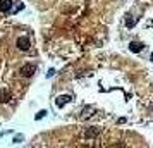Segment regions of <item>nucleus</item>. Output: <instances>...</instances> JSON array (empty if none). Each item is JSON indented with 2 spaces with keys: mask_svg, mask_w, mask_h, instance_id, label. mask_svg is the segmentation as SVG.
I'll list each match as a JSON object with an SVG mask.
<instances>
[{
  "mask_svg": "<svg viewBox=\"0 0 153 148\" xmlns=\"http://www.w3.org/2000/svg\"><path fill=\"white\" fill-rule=\"evenodd\" d=\"M53 74H55V69H50L48 73H47V78H52Z\"/></svg>",
  "mask_w": 153,
  "mask_h": 148,
  "instance_id": "9b49d317",
  "label": "nucleus"
},
{
  "mask_svg": "<svg viewBox=\"0 0 153 148\" xmlns=\"http://www.w3.org/2000/svg\"><path fill=\"white\" fill-rule=\"evenodd\" d=\"M17 48L23 50V52H26V50H29V47H31V41H29V38L28 36H19L16 41Z\"/></svg>",
  "mask_w": 153,
  "mask_h": 148,
  "instance_id": "f257e3e1",
  "label": "nucleus"
},
{
  "mask_svg": "<svg viewBox=\"0 0 153 148\" xmlns=\"http://www.w3.org/2000/svg\"><path fill=\"white\" fill-rule=\"evenodd\" d=\"M12 9V0H0V12H9Z\"/></svg>",
  "mask_w": 153,
  "mask_h": 148,
  "instance_id": "20e7f679",
  "label": "nucleus"
},
{
  "mask_svg": "<svg viewBox=\"0 0 153 148\" xmlns=\"http://www.w3.org/2000/svg\"><path fill=\"white\" fill-rule=\"evenodd\" d=\"M98 133H100V129H98V127H93V129H89V131L86 133V138H93V136H97Z\"/></svg>",
  "mask_w": 153,
  "mask_h": 148,
  "instance_id": "423d86ee",
  "label": "nucleus"
},
{
  "mask_svg": "<svg viewBox=\"0 0 153 148\" xmlns=\"http://www.w3.org/2000/svg\"><path fill=\"white\" fill-rule=\"evenodd\" d=\"M23 140H24V136H23V134H16V138H14V143H21Z\"/></svg>",
  "mask_w": 153,
  "mask_h": 148,
  "instance_id": "1a4fd4ad",
  "label": "nucleus"
},
{
  "mask_svg": "<svg viewBox=\"0 0 153 148\" xmlns=\"http://www.w3.org/2000/svg\"><path fill=\"white\" fill-rule=\"evenodd\" d=\"M71 100H72L71 95H60V97H57V98H55V105H57V107H64L65 103H69Z\"/></svg>",
  "mask_w": 153,
  "mask_h": 148,
  "instance_id": "7ed1b4c3",
  "label": "nucleus"
},
{
  "mask_svg": "<svg viewBox=\"0 0 153 148\" xmlns=\"http://www.w3.org/2000/svg\"><path fill=\"white\" fill-rule=\"evenodd\" d=\"M45 115H47V110H40V112H38V114L34 115V119H36V121H40V119H43V117H45Z\"/></svg>",
  "mask_w": 153,
  "mask_h": 148,
  "instance_id": "0eeeda50",
  "label": "nucleus"
},
{
  "mask_svg": "<svg viewBox=\"0 0 153 148\" xmlns=\"http://www.w3.org/2000/svg\"><path fill=\"white\" fill-rule=\"evenodd\" d=\"M152 60H153V55H152Z\"/></svg>",
  "mask_w": 153,
  "mask_h": 148,
  "instance_id": "f8f14e48",
  "label": "nucleus"
},
{
  "mask_svg": "<svg viewBox=\"0 0 153 148\" xmlns=\"http://www.w3.org/2000/svg\"><path fill=\"white\" fill-rule=\"evenodd\" d=\"M0 102H9V93H7V91H5V93H4V97H2V98H0Z\"/></svg>",
  "mask_w": 153,
  "mask_h": 148,
  "instance_id": "9d476101",
  "label": "nucleus"
},
{
  "mask_svg": "<svg viewBox=\"0 0 153 148\" xmlns=\"http://www.w3.org/2000/svg\"><path fill=\"white\" fill-rule=\"evenodd\" d=\"M126 24H127V28H133V26L136 24V21H134L133 17L129 16V17H127V21H126Z\"/></svg>",
  "mask_w": 153,
  "mask_h": 148,
  "instance_id": "6e6552de",
  "label": "nucleus"
},
{
  "mask_svg": "<svg viewBox=\"0 0 153 148\" xmlns=\"http://www.w3.org/2000/svg\"><path fill=\"white\" fill-rule=\"evenodd\" d=\"M129 50H131V52H134V53H138V52H141V50H143V43H139V41H133V43H129Z\"/></svg>",
  "mask_w": 153,
  "mask_h": 148,
  "instance_id": "39448f33",
  "label": "nucleus"
},
{
  "mask_svg": "<svg viewBox=\"0 0 153 148\" xmlns=\"http://www.w3.org/2000/svg\"><path fill=\"white\" fill-rule=\"evenodd\" d=\"M34 71H36V66H34V64H26V66L21 67V76L29 78V76H33V74H34Z\"/></svg>",
  "mask_w": 153,
  "mask_h": 148,
  "instance_id": "f03ea898",
  "label": "nucleus"
}]
</instances>
